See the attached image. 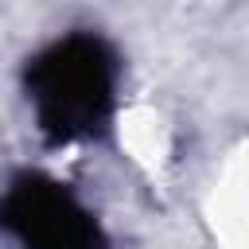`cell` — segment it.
I'll use <instances>...</instances> for the list:
<instances>
[{
    "label": "cell",
    "instance_id": "obj_2",
    "mask_svg": "<svg viewBox=\"0 0 249 249\" xmlns=\"http://www.w3.org/2000/svg\"><path fill=\"white\" fill-rule=\"evenodd\" d=\"M0 230L19 249H109L97 214L47 171H16L0 191Z\"/></svg>",
    "mask_w": 249,
    "mask_h": 249
},
{
    "label": "cell",
    "instance_id": "obj_1",
    "mask_svg": "<svg viewBox=\"0 0 249 249\" xmlns=\"http://www.w3.org/2000/svg\"><path fill=\"white\" fill-rule=\"evenodd\" d=\"M121 58L97 31H70L23 62V93L51 148L101 140L117 117Z\"/></svg>",
    "mask_w": 249,
    "mask_h": 249
}]
</instances>
